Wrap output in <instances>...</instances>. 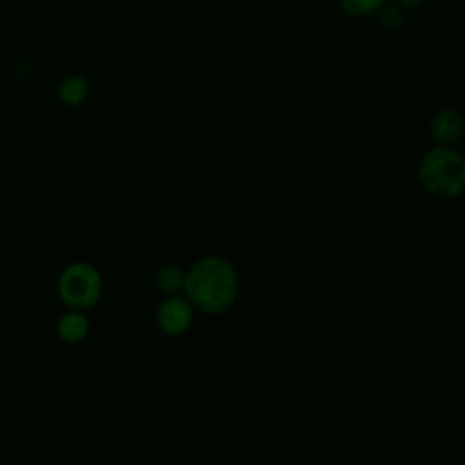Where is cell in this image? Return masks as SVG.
Returning <instances> with one entry per match:
<instances>
[{"instance_id":"10","label":"cell","mask_w":465,"mask_h":465,"mask_svg":"<svg viewBox=\"0 0 465 465\" xmlns=\"http://www.w3.org/2000/svg\"><path fill=\"white\" fill-rule=\"evenodd\" d=\"M381 20H383L385 25L394 27V25H398V24L401 22V15H400L394 7H389V9H385V11L381 13Z\"/></svg>"},{"instance_id":"4","label":"cell","mask_w":465,"mask_h":465,"mask_svg":"<svg viewBox=\"0 0 465 465\" xmlns=\"http://www.w3.org/2000/svg\"><path fill=\"white\" fill-rule=\"evenodd\" d=\"M191 322H193L191 302H187L182 296L171 294L156 309V323L169 336H178L185 332Z\"/></svg>"},{"instance_id":"9","label":"cell","mask_w":465,"mask_h":465,"mask_svg":"<svg viewBox=\"0 0 465 465\" xmlns=\"http://www.w3.org/2000/svg\"><path fill=\"white\" fill-rule=\"evenodd\" d=\"M383 0H340V5L345 13L354 16H365L374 13Z\"/></svg>"},{"instance_id":"3","label":"cell","mask_w":465,"mask_h":465,"mask_svg":"<svg viewBox=\"0 0 465 465\" xmlns=\"http://www.w3.org/2000/svg\"><path fill=\"white\" fill-rule=\"evenodd\" d=\"M58 294L71 309H89L102 294V276L98 269L85 262L71 263L58 280Z\"/></svg>"},{"instance_id":"2","label":"cell","mask_w":465,"mask_h":465,"mask_svg":"<svg viewBox=\"0 0 465 465\" xmlns=\"http://www.w3.org/2000/svg\"><path fill=\"white\" fill-rule=\"evenodd\" d=\"M420 182L438 196L452 198L465 187V162L450 149H432L420 162Z\"/></svg>"},{"instance_id":"7","label":"cell","mask_w":465,"mask_h":465,"mask_svg":"<svg viewBox=\"0 0 465 465\" xmlns=\"http://www.w3.org/2000/svg\"><path fill=\"white\" fill-rule=\"evenodd\" d=\"M87 94H89V84L84 76H78V74L67 76L58 87L60 100L71 107L80 105L87 98Z\"/></svg>"},{"instance_id":"8","label":"cell","mask_w":465,"mask_h":465,"mask_svg":"<svg viewBox=\"0 0 465 465\" xmlns=\"http://www.w3.org/2000/svg\"><path fill=\"white\" fill-rule=\"evenodd\" d=\"M156 287L165 294H176L185 285V272L176 265H163L154 274Z\"/></svg>"},{"instance_id":"6","label":"cell","mask_w":465,"mask_h":465,"mask_svg":"<svg viewBox=\"0 0 465 465\" xmlns=\"http://www.w3.org/2000/svg\"><path fill=\"white\" fill-rule=\"evenodd\" d=\"M56 334L65 343H78L89 334V320L78 309H73L58 320Z\"/></svg>"},{"instance_id":"11","label":"cell","mask_w":465,"mask_h":465,"mask_svg":"<svg viewBox=\"0 0 465 465\" xmlns=\"http://www.w3.org/2000/svg\"><path fill=\"white\" fill-rule=\"evenodd\" d=\"M392 2L398 5H403V7H414V5L421 4L423 0H392Z\"/></svg>"},{"instance_id":"5","label":"cell","mask_w":465,"mask_h":465,"mask_svg":"<svg viewBox=\"0 0 465 465\" xmlns=\"http://www.w3.org/2000/svg\"><path fill=\"white\" fill-rule=\"evenodd\" d=\"M463 129L461 118L452 109H441L434 114L430 122V134L440 143H450L460 138Z\"/></svg>"},{"instance_id":"1","label":"cell","mask_w":465,"mask_h":465,"mask_svg":"<svg viewBox=\"0 0 465 465\" xmlns=\"http://www.w3.org/2000/svg\"><path fill=\"white\" fill-rule=\"evenodd\" d=\"M183 289L196 309L214 314L229 309L236 300L238 278L229 262L207 256L196 262L185 274Z\"/></svg>"}]
</instances>
